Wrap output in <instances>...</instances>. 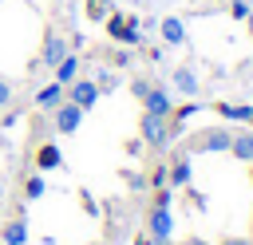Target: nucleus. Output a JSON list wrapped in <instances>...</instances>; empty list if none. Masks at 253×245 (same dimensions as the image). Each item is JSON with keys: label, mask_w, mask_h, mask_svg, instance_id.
Masks as SVG:
<instances>
[{"label": "nucleus", "mask_w": 253, "mask_h": 245, "mask_svg": "<svg viewBox=\"0 0 253 245\" xmlns=\"http://www.w3.org/2000/svg\"><path fill=\"white\" fill-rule=\"evenodd\" d=\"M146 237L154 241V245H166L170 237H174V213H170V205H150V213H146Z\"/></svg>", "instance_id": "1"}, {"label": "nucleus", "mask_w": 253, "mask_h": 245, "mask_svg": "<svg viewBox=\"0 0 253 245\" xmlns=\"http://www.w3.org/2000/svg\"><path fill=\"white\" fill-rule=\"evenodd\" d=\"M138 126H142V142H146V146H166L170 134H174V122H170L166 115H146V111H142V122H138Z\"/></svg>", "instance_id": "2"}, {"label": "nucleus", "mask_w": 253, "mask_h": 245, "mask_svg": "<svg viewBox=\"0 0 253 245\" xmlns=\"http://www.w3.org/2000/svg\"><path fill=\"white\" fill-rule=\"evenodd\" d=\"M229 130L225 126H206V130H198L194 134V142H190V150H198V154H221V150H229Z\"/></svg>", "instance_id": "3"}, {"label": "nucleus", "mask_w": 253, "mask_h": 245, "mask_svg": "<svg viewBox=\"0 0 253 245\" xmlns=\"http://www.w3.org/2000/svg\"><path fill=\"white\" fill-rule=\"evenodd\" d=\"M67 103H75V107H95L99 103V83H91V79H75L71 87H67Z\"/></svg>", "instance_id": "4"}, {"label": "nucleus", "mask_w": 253, "mask_h": 245, "mask_svg": "<svg viewBox=\"0 0 253 245\" xmlns=\"http://www.w3.org/2000/svg\"><path fill=\"white\" fill-rule=\"evenodd\" d=\"M51 115H55V130L59 134H75L79 122H83V107H75V103H59Z\"/></svg>", "instance_id": "5"}, {"label": "nucleus", "mask_w": 253, "mask_h": 245, "mask_svg": "<svg viewBox=\"0 0 253 245\" xmlns=\"http://www.w3.org/2000/svg\"><path fill=\"white\" fill-rule=\"evenodd\" d=\"M142 111L170 119V111H174V107H170V91H166V87H146V91H142Z\"/></svg>", "instance_id": "6"}, {"label": "nucleus", "mask_w": 253, "mask_h": 245, "mask_svg": "<svg viewBox=\"0 0 253 245\" xmlns=\"http://www.w3.org/2000/svg\"><path fill=\"white\" fill-rule=\"evenodd\" d=\"M107 32H111L119 43H138V20H126V16H111V20H107Z\"/></svg>", "instance_id": "7"}, {"label": "nucleus", "mask_w": 253, "mask_h": 245, "mask_svg": "<svg viewBox=\"0 0 253 245\" xmlns=\"http://www.w3.org/2000/svg\"><path fill=\"white\" fill-rule=\"evenodd\" d=\"M67 55H71V47H67V40H63V36H47V40H43V51H40L43 67H55V63H63Z\"/></svg>", "instance_id": "8"}, {"label": "nucleus", "mask_w": 253, "mask_h": 245, "mask_svg": "<svg viewBox=\"0 0 253 245\" xmlns=\"http://www.w3.org/2000/svg\"><path fill=\"white\" fill-rule=\"evenodd\" d=\"M59 103H67V87H59L55 79H51L47 87H40V95H36V107H43V111H55Z\"/></svg>", "instance_id": "9"}, {"label": "nucleus", "mask_w": 253, "mask_h": 245, "mask_svg": "<svg viewBox=\"0 0 253 245\" xmlns=\"http://www.w3.org/2000/svg\"><path fill=\"white\" fill-rule=\"evenodd\" d=\"M190 174H194V170H190V158L182 154L174 166H166V186H170V190H186V186H190Z\"/></svg>", "instance_id": "10"}, {"label": "nucleus", "mask_w": 253, "mask_h": 245, "mask_svg": "<svg viewBox=\"0 0 253 245\" xmlns=\"http://www.w3.org/2000/svg\"><path fill=\"white\" fill-rule=\"evenodd\" d=\"M229 154H233L237 162H253V130H237V134L229 138Z\"/></svg>", "instance_id": "11"}, {"label": "nucleus", "mask_w": 253, "mask_h": 245, "mask_svg": "<svg viewBox=\"0 0 253 245\" xmlns=\"http://www.w3.org/2000/svg\"><path fill=\"white\" fill-rule=\"evenodd\" d=\"M0 241H4V245H24V241H28V221H24V217H12V221H4V233H0Z\"/></svg>", "instance_id": "12"}, {"label": "nucleus", "mask_w": 253, "mask_h": 245, "mask_svg": "<svg viewBox=\"0 0 253 245\" xmlns=\"http://www.w3.org/2000/svg\"><path fill=\"white\" fill-rule=\"evenodd\" d=\"M158 32H162V40H166V43H174V47H178V43H186V28H182V20H178V16H166V20L158 24Z\"/></svg>", "instance_id": "13"}, {"label": "nucleus", "mask_w": 253, "mask_h": 245, "mask_svg": "<svg viewBox=\"0 0 253 245\" xmlns=\"http://www.w3.org/2000/svg\"><path fill=\"white\" fill-rule=\"evenodd\" d=\"M59 162H63V154H59L55 142H43V146L36 150V170H55Z\"/></svg>", "instance_id": "14"}, {"label": "nucleus", "mask_w": 253, "mask_h": 245, "mask_svg": "<svg viewBox=\"0 0 253 245\" xmlns=\"http://www.w3.org/2000/svg\"><path fill=\"white\" fill-rule=\"evenodd\" d=\"M174 91H182V95H198V75L190 71V67H174Z\"/></svg>", "instance_id": "15"}, {"label": "nucleus", "mask_w": 253, "mask_h": 245, "mask_svg": "<svg viewBox=\"0 0 253 245\" xmlns=\"http://www.w3.org/2000/svg\"><path fill=\"white\" fill-rule=\"evenodd\" d=\"M51 71H55V83H59V87H71V83H75V71H79V59H75V55H67V59H63V63H55Z\"/></svg>", "instance_id": "16"}, {"label": "nucleus", "mask_w": 253, "mask_h": 245, "mask_svg": "<svg viewBox=\"0 0 253 245\" xmlns=\"http://www.w3.org/2000/svg\"><path fill=\"white\" fill-rule=\"evenodd\" d=\"M217 115L237 119V122H253V107H245V103H217Z\"/></svg>", "instance_id": "17"}, {"label": "nucleus", "mask_w": 253, "mask_h": 245, "mask_svg": "<svg viewBox=\"0 0 253 245\" xmlns=\"http://www.w3.org/2000/svg\"><path fill=\"white\" fill-rule=\"evenodd\" d=\"M24 194H28V202L43 198V178H40V174H36V178H28V182H24Z\"/></svg>", "instance_id": "18"}, {"label": "nucleus", "mask_w": 253, "mask_h": 245, "mask_svg": "<svg viewBox=\"0 0 253 245\" xmlns=\"http://www.w3.org/2000/svg\"><path fill=\"white\" fill-rule=\"evenodd\" d=\"M249 12H253V4H249V0H233V4H229V16H233V20H245Z\"/></svg>", "instance_id": "19"}, {"label": "nucleus", "mask_w": 253, "mask_h": 245, "mask_svg": "<svg viewBox=\"0 0 253 245\" xmlns=\"http://www.w3.org/2000/svg\"><path fill=\"white\" fill-rule=\"evenodd\" d=\"M8 103H12V83L0 75V107H8Z\"/></svg>", "instance_id": "20"}, {"label": "nucleus", "mask_w": 253, "mask_h": 245, "mask_svg": "<svg viewBox=\"0 0 253 245\" xmlns=\"http://www.w3.org/2000/svg\"><path fill=\"white\" fill-rule=\"evenodd\" d=\"M150 182H154V186H158V190H162V186H166V166H158V170H154V174H150Z\"/></svg>", "instance_id": "21"}, {"label": "nucleus", "mask_w": 253, "mask_h": 245, "mask_svg": "<svg viewBox=\"0 0 253 245\" xmlns=\"http://www.w3.org/2000/svg\"><path fill=\"white\" fill-rule=\"evenodd\" d=\"M178 245H210L206 237H186V241H178Z\"/></svg>", "instance_id": "22"}, {"label": "nucleus", "mask_w": 253, "mask_h": 245, "mask_svg": "<svg viewBox=\"0 0 253 245\" xmlns=\"http://www.w3.org/2000/svg\"><path fill=\"white\" fill-rule=\"evenodd\" d=\"M245 24H249V36H253V12H249V16H245Z\"/></svg>", "instance_id": "23"}, {"label": "nucleus", "mask_w": 253, "mask_h": 245, "mask_svg": "<svg viewBox=\"0 0 253 245\" xmlns=\"http://www.w3.org/2000/svg\"><path fill=\"white\" fill-rule=\"evenodd\" d=\"M225 245H249V241H225Z\"/></svg>", "instance_id": "24"}, {"label": "nucleus", "mask_w": 253, "mask_h": 245, "mask_svg": "<svg viewBox=\"0 0 253 245\" xmlns=\"http://www.w3.org/2000/svg\"><path fill=\"white\" fill-rule=\"evenodd\" d=\"M0 198H4V178H0Z\"/></svg>", "instance_id": "25"}, {"label": "nucleus", "mask_w": 253, "mask_h": 245, "mask_svg": "<svg viewBox=\"0 0 253 245\" xmlns=\"http://www.w3.org/2000/svg\"><path fill=\"white\" fill-rule=\"evenodd\" d=\"M249 233H253V225H249Z\"/></svg>", "instance_id": "26"}]
</instances>
